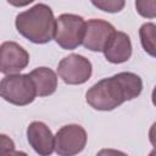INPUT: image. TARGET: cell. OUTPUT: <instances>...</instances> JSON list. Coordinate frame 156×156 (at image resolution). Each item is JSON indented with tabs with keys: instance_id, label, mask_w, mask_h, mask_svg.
<instances>
[{
	"instance_id": "obj_1",
	"label": "cell",
	"mask_w": 156,
	"mask_h": 156,
	"mask_svg": "<svg viewBox=\"0 0 156 156\" xmlns=\"http://www.w3.org/2000/svg\"><path fill=\"white\" fill-rule=\"evenodd\" d=\"M143 90L141 78L132 72H121L95 83L85 94L87 102L95 110L111 111L124 101L133 100Z\"/></svg>"
},
{
	"instance_id": "obj_2",
	"label": "cell",
	"mask_w": 156,
	"mask_h": 156,
	"mask_svg": "<svg viewBox=\"0 0 156 156\" xmlns=\"http://www.w3.org/2000/svg\"><path fill=\"white\" fill-rule=\"evenodd\" d=\"M18 33L35 44H46L55 37L56 18L52 10L45 4H35L16 16Z\"/></svg>"
},
{
	"instance_id": "obj_3",
	"label": "cell",
	"mask_w": 156,
	"mask_h": 156,
	"mask_svg": "<svg viewBox=\"0 0 156 156\" xmlns=\"http://www.w3.org/2000/svg\"><path fill=\"white\" fill-rule=\"evenodd\" d=\"M0 95L10 104L26 106L34 101L37 89L29 74H9L1 79Z\"/></svg>"
},
{
	"instance_id": "obj_4",
	"label": "cell",
	"mask_w": 156,
	"mask_h": 156,
	"mask_svg": "<svg viewBox=\"0 0 156 156\" xmlns=\"http://www.w3.org/2000/svg\"><path fill=\"white\" fill-rule=\"evenodd\" d=\"M85 21L82 16L62 13L56 18L55 41L65 50H73L83 44Z\"/></svg>"
},
{
	"instance_id": "obj_5",
	"label": "cell",
	"mask_w": 156,
	"mask_h": 156,
	"mask_svg": "<svg viewBox=\"0 0 156 156\" xmlns=\"http://www.w3.org/2000/svg\"><path fill=\"white\" fill-rule=\"evenodd\" d=\"M87 139V132L82 126H63L55 135V151L58 156H74L84 150Z\"/></svg>"
},
{
	"instance_id": "obj_6",
	"label": "cell",
	"mask_w": 156,
	"mask_h": 156,
	"mask_svg": "<svg viewBox=\"0 0 156 156\" xmlns=\"http://www.w3.org/2000/svg\"><path fill=\"white\" fill-rule=\"evenodd\" d=\"M93 72L91 62L78 54H71L63 57L57 67L58 77L66 83L71 85L83 84L90 77Z\"/></svg>"
},
{
	"instance_id": "obj_7",
	"label": "cell",
	"mask_w": 156,
	"mask_h": 156,
	"mask_svg": "<svg viewBox=\"0 0 156 156\" xmlns=\"http://www.w3.org/2000/svg\"><path fill=\"white\" fill-rule=\"evenodd\" d=\"M0 71L2 74H18L29 63V54L15 41H4L0 48Z\"/></svg>"
},
{
	"instance_id": "obj_8",
	"label": "cell",
	"mask_w": 156,
	"mask_h": 156,
	"mask_svg": "<svg viewBox=\"0 0 156 156\" xmlns=\"http://www.w3.org/2000/svg\"><path fill=\"white\" fill-rule=\"evenodd\" d=\"M115 32V27L110 22L91 18L85 23L83 46L90 51H104Z\"/></svg>"
},
{
	"instance_id": "obj_9",
	"label": "cell",
	"mask_w": 156,
	"mask_h": 156,
	"mask_svg": "<svg viewBox=\"0 0 156 156\" xmlns=\"http://www.w3.org/2000/svg\"><path fill=\"white\" fill-rule=\"evenodd\" d=\"M29 145L39 156H50L55 150V136L51 129L43 122H32L27 128Z\"/></svg>"
},
{
	"instance_id": "obj_10",
	"label": "cell",
	"mask_w": 156,
	"mask_h": 156,
	"mask_svg": "<svg viewBox=\"0 0 156 156\" xmlns=\"http://www.w3.org/2000/svg\"><path fill=\"white\" fill-rule=\"evenodd\" d=\"M105 58L111 63H122L132 56V41L124 32H115L104 49Z\"/></svg>"
},
{
	"instance_id": "obj_11",
	"label": "cell",
	"mask_w": 156,
	"mask_h": 156,
	"mask_svg": "<svg viewBox=\"0 0 156 156\" xmlns=\"http://www.w3.org/2000/svg\"><path fill=\"white\" fill-rule=\"evenodd\" d=\"M28 74L35 85L37 95L49 96L55 93V90L57 88V76L51 68L38 67Z\"/></svg>"
},
{
	"instance_id": "obj_12",
	"label": "cell",
	"mask_w": 156,
	"mask_h": 156,
	"mask_svg": "<svg viewBox=\"0 0 156 156\" xmlns=\"http://www.w3.org/2000/svg\"><path fill=\"white\" fill-rule=\"evenodd\" d=\"M139 37L145 52L156 57V24L151 22L144 23L139 29Z\"/></svg>"
},
{
	"instance_id": "obj_13",
	"label": "cell",
	"mask_w": 156,
	"mask_h": 156,
	"mask_svg": "<svg viewBox=\"0 0 156 156\" xmlns=\"http://www.w3.org/2000/svg\"><path fill=\"white\" fill-rule=\"evenodd\" d=\"M136 12L145 18L156 17V0H136Z\"/></svg>"
},
{
	"instance_id": "obj_14",
	"label": "cell",
	"mask_w": 156,
	"mask_h": 156,
	"mask_svg": "<svg viewBox=\"0 0 156 156\" xmlns=\"http://www.w3.org/2000/svg\"><path fill=\"white\" fill-rule=\"evenodd\" d=\"M91 4L106 12H119L124 7V1L123 0H100V1H91Z\"/></svg>"
},
{
	"instance_id": "obj_15",
	"label": "cell",
	"mask_w": 156,
	"mask_h": 156,
	"mask_svg": "<svg viewBox=\"0 0 156 156\" xmlns=\"http://www.w3.org/2000/svg\"><path fill=\"white\" fill-rule=\"evenodd\" d=\"M13 151H15L13 141L10 138H7L5 134H2L1 135V156H7Z\"/></svg>"
},
{
	"instance_id": "obj_16",
	"label": "cell",
	"mask_w": 156,
	"mask_h": 156,
	"mask_svg": "<svg viewBox=\"0 0 156 156\" xmlns=\"http://www.w3.org/2000/svg\"><path fill=\"white\" fill-rule=\"evenodd\" d=\"M96 156H128L126 152L119 151V150H115V149H101Z\"/></svg>"
},
{
	"instance_id": "obj_17",
	"label": "cell",
	"mask_w": 156,
	"mask_h": 156,
	"mask_svg": "<svg viewBox=\"0 0 156 156\" xmlns=\"http://www.w3.org/2000/svg\"><path fill=\"white\" fill-rule=\"evenodd\" d=\"M149 140L156 147V122L152 123V126L150 127V130H149Z\"/></svg>"
},
{
	"instance_id": "obj_18",
	"label": "cell",
	"mask_w": 156,
	"mask_h": 156,
	"mask_svg": "<svg viewBox=\"0 0 156 156\" xmlns=\"http://www.w3.org/2000/svg\"><path fill=\"white\" fill-rule=\"evenodd\" d=\"M7 156H28V155L26 152H23V151H13V152L9 154Z\"/></svg>"
},
{
	"instance_id": "obj_19",
	"label": "cell",
	"mask_w": 156,
	"mask_h": 156,
	"mask_svg": "<svg viewBox=\"0 0 156 156\" xmlns=\"http://www.w3.org/2000/svg\"><path fill=\"white\" fill-rule=\"evenodd\" d=\"M151 100H152V104L156 106V87L154 88L152 90V94H151Z\"/></svg>"
},
{
	"instance_id": "obj_20",
	"label": "cell",
	"mask_w": 156,
	"mask_h": 156,
	"mask_svg": "<svg viewBox=\"0 0 156 156\" xmlns=\"http://www.w3.org/2000/svg\"><path fill=\"white\" fill-rule=\"evenodd\" d=\"M149 156H156V147H155V149L149 154Z\"/></svg>"
}]
</instances>
